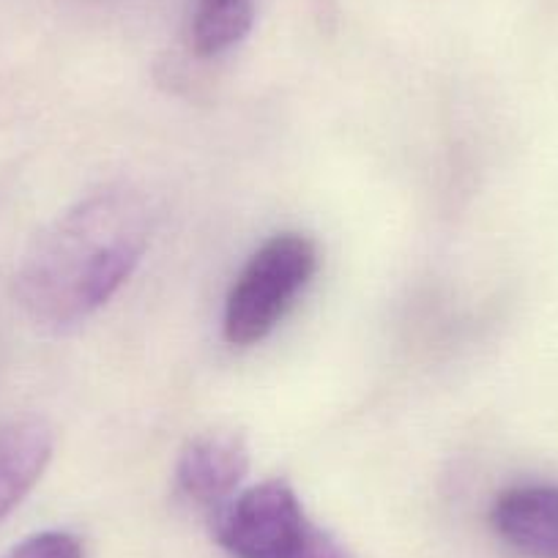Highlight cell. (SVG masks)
Masks as SVG:
<instances>
[{"mask_svg": "<svg viewBox=\"0 0 558 558\" xmlns=\"http://www.w3.org/2000/svg\"><path fill=\"white\" fill-rule=\"evenodd\" d=\"M318 260V246L304 233H277L263 241L228 293L225 340L235 348L266 340L313 282Z\"/></svg>", "mask_w": 558, "mask_h": 558, "instance_id": "3957f363", "label": "cell"}, {"mask_svg": "<svg viewBox=\"0 0 558 558\" xmlns=\"http://www.w3.org/2000/svg\"><path fill=\"white\" fill-rule=\"evenodd\" d=\"M3 558H83V545L69 531H41L14 545Z\"/></svg>", "mask_w": 558, "mask_h": 558, "instance_id": "ba28073f", "label": "cell"}, {"mask_svg": "<svg viewBox=\"0 0 558 558\" xmlns=\"http://www.w3.org/2000/svg\"><path fill=\"white\" fill-rule=\"evenodd\" d=\"M250 471V444L235 430H206L184 444L175 485L186 501L217 512L235 496Z\"/></svg>", "mask_w": 558, "mask_h": 558, "instance_id": "277c9868", "label": "cell"}, {"mask_svg": "<svg viewBox=\"0 0 558 558\" xmlns=\"http://www.w3.org/2000/svg\"><path fill=\"white\" fill-rule=\"evenodd\" d=\"M496 534L529 558H558V487L525 485L493 501Z\"/></svg>", "mask_w": 558, "mask_h": 558, "instance_id": "5b68a950", "label": "cell"}, {"mask_svg": "<svg viewBox=\"0 0 558 558\" xmlns=\"http://www.w3.org/2000/svg\"><path fill=\"white\" fill-rule=\"evenodd\" d=\"M56 436L36 416L0 422V520L23 504L52 460Z\"/></svg>", "mask_w": 558, "mask_h": 558, "instance_id": "8992f818", "label": "cell"}, {"mask_svg": "<svg viewBox=\"0 0 558 558\" xmlns=\"http://www.w3.org/2000/svg\"><path fill=\"white\" fill-rule=\"evenodd\" d=\"M252 20V0H201L192 20V47L201 58L222 56L250 34Z\"/></svg>", "mask_w": 558, "mask_h": 558, "instance_id": "52a82bcc", "label": "cell"}, {"mask_svg": "<svg viewBox=\"0 0 558 558\" xmlns=\"http://www.w3.org/2000/svg\"><path fill=\"white\" fill-rule=\"evenodd\" d=\"M214 536L233 558H351L337 536L310 518L286 480L235 493L214 512Z\"/></svg>", "mask_w": 558, "mask_h": 558, "instance_id": "7a4b0ae2", "label": "cell"}, {"mask_svg": "<svg viewBox=\"0 0 558 558\" xmlns=\"http://www.w3.org/2000/svg\"><path fill=\"white\" fill-rule=\"evenodd\" d=\"M148 241L146 197L129 184L99 186L31 241L14 274V299L41 329H74L126 286Z\"/></svg>", "mask_w": 558, "mask_h": 558, "instance_id": "6da1fadb", "label": "cell"}]
</instances>
